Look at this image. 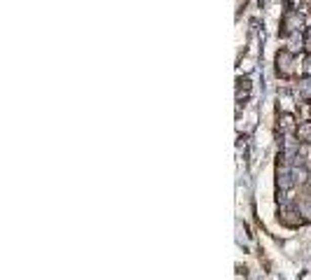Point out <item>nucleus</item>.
I'll list each match as a JSON object with an SVG mask.
<instances>
[{"mask_svg": "<svg viewBox=\"0 0 311 280\" xmlns=\"http://www.w3.org/2000/svg\"><path fill=\"white\" fill-rule=\"evenodd\" d=\"M297 135H302L304 140H311V122L309 124H302V126L297 128Z\"/></svg>", "mask_w": 311, "mask_h": 280, "instance_id": "2", "label": "nucleus"}, {"mask_svg": "<svg viewBox=\"0 0 311 280\" xmlns=\"http://www.w3.org/2000/svg\"><path fill=\"white\" fill-rule=\"evenodd\" d=\"M306 44H309V49H311V31H309V37H306Z\"/></svg>", "mask_w": 311, "mask_h": 280, "instance_id": "3", "label": "nucleus"}, {"mask_svg": "<svg viewBox=\"0 0 311 280\" xmlns=\"http://www.w3.org/2000/svg\"><path fill=\"white\" fill-rule=\"evenodd\" d=\"M299 26H302V17H299L297 12H288V17H286L288 31H295V28H299Z\"/></svg>", "mask_w": 311, "mask_h": 280, "instance_id": "1", "label": "nucleus"}, {"mask_svg": "<svg viewBox=\"0 0 311 280\" xmlns=\"http://www.w3.org/2000/svg\"><path fill=\"white\" fill-rule=\"evenodd\" d=\"M306 70H309V73H311V59H309V61H306Z\"/></svg>", "mask_w": 311, "mask_h": 280, "instance_id": "4", "label": "nucleus"}]
</instances>
